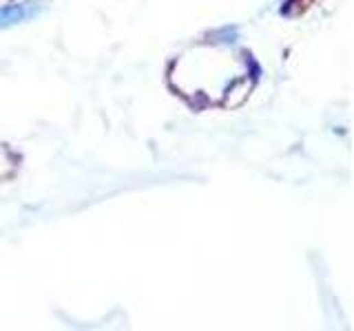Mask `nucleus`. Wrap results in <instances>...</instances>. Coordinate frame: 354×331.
Segmentation results:
<instances>
[{
	"instance_id": "f257e3e1",
	"label": "nucleus",
	"mask_w": 354,
	"mask_h": 331,
	"mask_svg": "<svg viewBox=\"0 0 354 331\" xmlns=\"http://www.w3.org/2000/svg\"><path fill=\"white\" fill-rule=\"evenodd\" d=\"M36 14V5L34 0L23 5H7V7H0V27H12L16 23H23V20L32 18Z\"/></svg>"
}]
</instances>
